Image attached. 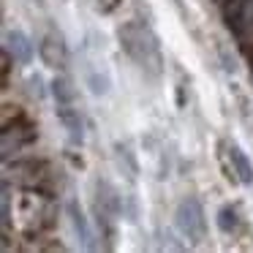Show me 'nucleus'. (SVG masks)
<instances>
[{
  "mask_svg": "<svg viewBox=\"0 0 253 253\" xmlns=\"http://www.w3.org/2000/svg\"><path fill=\"white\" fill-rule=\"evenodd\" d=\"M223 19L229 25V30H234L237 36L248 33L253 28V0H226Z\"/></svg>",
  "mask_w": 253,
  "mask_h": 253,
  "instance_id": "20e7f679",
  "label": "nucleus"
},
{
  "mask_svg": "<svg viewBox=\"0 0 253 253\" xmlns=\"http://www.w3.org/2000/svg\"><path fill=\"white\" fill-rule=\"evenodd\" d=\"M120 3H123V0H95V8H98L101 14H112Z\"/></svg>",
  "mask_w": 253,
  "mask_h": 253,
  "instance_id": "f8f14e48",
  "label": "nucleus"
},
{
  "mask_svg": "<svg viewBox=\"0 0 253 253\" xmlns=\"http://www.w3.org/2000/svg\"><path fill=\"white\" fill-rule=\"evenodd\" d=\"M66 212H68V220H71L74 234H77L79 242H82V248H95L93 245V231H90V223H87V218H84V212H82V207H79L77 199H68Z\"/></svg>",
  "mask_w": 253,
  "mask_h": 253,
  "instance_id": "6e6552de",
  "label": "nucleus"
},
{
  "mask_svg": "<svg viewBox=\"0 0 253 253\" xmlns=\"http://www.w3.org/2000/svg\"><path fill=\"white\" fill-rule=\"evenodd\" d=\"M39 55H41V63L55 68V71H66L68 68V46H66V41H63V36L55 33V30L41 39Z\"/></svg>",
  "mask_w": 253,
  "mask_h": 253,
  "instance_id": "7ed1b4c3",
  "label": "nucleus"
},
{
  "mask_svg": "<svg viewBox=\"0 0 253 253\" xmlns=\"http://www.w3.org/2000/svg\"><path fill=\"white\" fill-rule=\"evenodd\" d=\"M52 95H55V104H77V90H74L68 77H55Z\"/></svg>",
  "mask_w": 253,
  "mask_h": 253,
  "instance_id": "9b49d317",
  "label": "nucleus"
},
{
  "mask_svg": "<svg viewBox=\"0 0 253 253\" xmlns=\"http://www.w3.org/2000/svg\"><path fill=\"white\" fill-rule=\"evenodd\" d=\"M174 220H177V229L182 231V237H188L191 242H202L207 237V218H204V210L199 199H193V196L182 199L177 204Z\"/></svg>",
  "mask_w": 253,
  "mask_h": 253,
  "instance_id": "f03ea898",
  "label": "nucleus"
},
{
  "mask_svg": "<svg viewBox=\"0 0 253 253\" xmlns=\"http://www.w3.org/2000/svg\"><path fill=\"white\" fill-rule=\"evenodd\" d=\"M82 71H84V82H87V87H90L93 95H106L109 93L112 79H109V71L104 68V63L93 60V57H84Z\"/></svg>",
  "mask_w": 253,
  "mask_h": 253,
  "instance_id": "423d86ee",
  "label": "nucleus"
},
{
  "mask_svg": "<svg viewBox=\"0 0 253 253\" xmlns=\"http://www.w3.org/2000/svg\"><path fill=\"white\" fill-rule=\"evenodd\" d=\"M36 3H41V0H36Z\"/></svg>",
  "mask_w": 253,
  "mask_h": 253,
  "instance_id": "ddd939ff",
  "label": "nucleus"
},
{
  "mask_svg": "<svg viewBox=\"0 0 253 253\" xmlns=\"http://www.w3.org/2000/svg\"><path fill=\"white\" fill-rule=\"evenodd\" d=\"M6 52L22 66L33 60V46H30L28 36L19 33V30H6Z\"/></svg>",
  "mask_w": 253,
  "mask_h": 253,
  "instance_id": "1a4fd4ad",
  "label": "nucleus"
},
{
  "mask_svg": "<svg viewBox=\"0 0 253 253\" xmlns=\"http://www.w3.org/2000/svg\"><path fill=\"white\" fill-rule=\"evenodd\" d=\"M117 39H120V49L136 63V68L147 77H161L164 71V55H161V46H158V39L155 33L147 28V25L136 22H123L117 28Z\"/></svg>",
  "mask_w": 253,
  "mask_h": 253,
  "instance_id": "f257e3e1",
  "label": "nucleus"
},
{
  "mask_svg": "<svg viewBox=\"0 0 253 253\" xmlns=\"http://www.w3.org/2000/svg\"><path fill=\"white\" fill-rule=\"evenodd\" d=\"M226 158H229V164H231V174L229 177L240 180L242 185H253V164L237 144H229V147H226Z\"/></svg>",
  "mask_w": 253,
  "mask_h": 253,
  "instance_id": "0eeeda50",
  "label": "nucleus"
},
{
  "mask_svg": "<svg viewBox=\"0 0 253 253\" xmlns=\"http://www.w3.org/2000/svg\"><path fill=\"white\" fill-rule=\"evenodd\" d=\"M215 223H218V229L223 231V234H234V231L240 229V212H237L234 204H223V207L218 210V215H215Z\"/></svg>",
  "mask_w": 253,
  "mask_h": 253,
  "instance_id": "9d476101",
  "label": "nucleus"
},
{
  "mask_svg": "<svg viewBox=\"0 0 253 253\" xmlns=\"http://www.w3.org/2000/svg\"><path fill=\"white\" fill-rule=\"evenodd\" d=\"M55 115H57V120L63 123V128H66L68 142H71L74 147H79V144L84 142V123H82V115H79L77 104H57Z\"/></svg>",
  "mask_w": 253,
  "mask_h": 253,
  "instance_id": "39448f33",
  "label": "nucleus"
}]
</instances>
